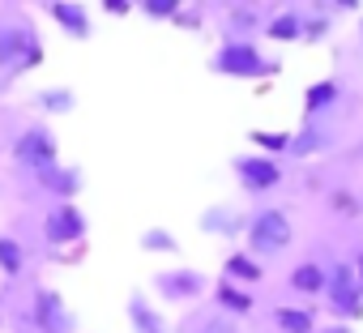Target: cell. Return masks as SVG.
Here are the masks:
<instances>
[{
  "label": "cell",
  "mask_w": 363,
  "mask_h": 333,
  "mask_svg": "<svg viewBox=\"0 0 363 333\" xmlns=\"http://www.w3.org/2000/svg\"><path fill=\"white\" fill-rule=\"evenodd\" d=\"M35 103H39V111H48V115H69V111L77 107V94H73L69 86H43V90L35 94Z\"/></svg>",
  "instance_id": "cell-20"
},
{
  "label": "cell",
  "mask_w": 363,
  "mask_h": 333,
  "mask_svg": "<svg viewBox=\"0 0 363 333\" xmlns=\"http://www.w3.org/2000/svg\"><path fill=\"white\" fill-rule=\"evenodd\" d=\"M43 9H48V18H52L69 39H77V43L90 39L94 26H90V9H86V5H73V0H52V5H43Z\"/></svg>",
  "instance_id": "cell-14"
},
{
  "label": "cell",
  "mask_w": 363,
  "mask_h": 333,
  "mask_svg": "<svg viewBox=\"0 0 363 333\" xmlns=\"http://www.w3.org/2000/svg\"><path fill=\"white\" fill-rule=\"evenodd\" d=\"M210 290H214V303H218V312H223V316H231V320H244V316H252V312H257V295H252L248 286H240V282H227V278H218Z\"/></svg>",
  "instance_id": "cell-12"
},
{
  "label": "cell",
  "mask_w": 363,
  "mask_h": 333,
  "mask_svg": "<svg viewBox=\"0 0 363 333\" xmlns=\"http://www.w3.org/2000/svg\"><path fill=\"white\" fill-rule=\"evenodd\" d=\"M329 205H337V214H342V218H359V210H363V205H359L354 197H346V193H333V197H329Z\"/></svg>",
  "instance_id": "cell-26"
},
{
  "label": "cell",
  "mask_w": 363,
  "mask_h": 333,
  "mask_svg": "<svg viewBox=\"0 0 363 333\" xmlns=\"http://www.w3.org/2000/svg\"><path fill=\"white\" fill-rule=\"evenodd\" d=\"M325 282H329V265H320V261H299L286 273V290L303 295V299H325Z\"/></svg>",
  "instance_id": "cell-13"
},
{
  "label": "cell",
  "mask_w": 363,
  "mask_h": 333,
  "mask_svg": "<svg viewBox=\"0 0 363 333\" xmlns=\"http://www.w3.org/2000/svg\"><path fill=\"white\" fill-rule=\"evenodd\" d=\"M133 5H124V0H107V13H128Z\"/></svg>",
  "instance_id": "cell-29"
},
{
  "label": "cell",
  "mask_w": 363,
  "mask_h": 333,
  "mask_svg": "<svg viewBox=\"0 0 363 333\" xmlns=\"http://www.w3.org/2000/svg\"><path fill=\"white\" fill-rule=\"evenodd\" d=\"M141 248L145 252H179V239L167 227H145L141 231Z\"/></svg>",
  "instance_id": "cell-23"
},
{
  "label": "cell",
  "mask_w": 363,
  "mask_h": 333,
  "mask_svg": "<svg viewBox=\"0 0 363 333\" xmlns=\"http://www.w3.org/2000/svg\"><path fill=\"white\" fill-rule=\"evenodd\" d=\"M223 278H227V282H240V286H257V282L265 278V261H257L252 252L235 248V252L223 256Z\"/></svg>",
  "instance_id": "cell-18"
},
{
  "label": "cell",
  "mask_w": 363,
  "mask_h": 333,
  "mask_svg": "<svg viewBox=\"0 0 363 333\" xmlns=\"http://www.w3.org/2000/svg\"><path fill=\"white\" fill-rule=\"evenodd\" d=\"M350 265H354V278H359V286H363V248H354V256H350Z\"/></svg>",
  "instance_id": "cell-28"
},
{
  "label": "cell",
  "mask_w": 363,
  "mask_h": 333,
  "mask_svg": "<svg viewBox=\"0 0 363 333\" xmlns=\"http://www.w3.org/2000/svg\"><path fill=\"white\" fill-rule=\"evenodd\" d=\"M316 333H350V324H337V320H329V329H316Z\"/></svg>",
  "instance_id": "cell-30"
},
{
  "label": "cell",
  "mask_w": 363,
  "mask_h": 333,
  "mask_svg": "<svg viewBox=\"0 0 363 333\" xmlns=\"http://www.w3.org/2000/svg\"><path fill=\"white\" fill-rule=\"evenodd\" d=\"M141 13L154 22H175L179 18V0H141Z\"/></svg>",
  "instance_id": "cell-25"
},
{
  "label": "cell",
  "mask_w": 363,
  "mask_h": 333,
  "mask_svg": "<svg viewBox=\"0 0 363 333\" xmlns=\"http://www.w3.org/2000/svg\"><path fill=\"white\" fill-rule=\"evenodd\" d=\"M206 333H235V320H231V316H223V312H214V316H210V324H206Z\"/></svg>",
  "instance_id": "cell-27"
},
{
  "label": "cell",
  "mask_w": 363,
  "mask_h": 333,
  "mask_svg": "<svg viewBox=\"0 0 363 333\" xmlns=\"http://www.w3.org/2000/svg\"><path fill=\"white\" fill-rule=\"evenodd\" d=\"M13 158L22 162V166H30V171H43V166H52V162H60V141H56V132L48 128V124H26L18 137H13Z\"/></svg>",
  "instance_id": "cell-6"
},
{
  "label": "cell",
  "mask_w": 363,
  "mask_h": 333,
  "mask_svg": "<svg viewBox=\"0 0 363 333\" xmlns=\"http://www.w3.org/2000/svg\"><path fill=\"white\" fill-rule=\"evenodd\" d=\"M154 290L167 303H193L210 290V278L201 269H162V273H154Z\"/></svg>",
  "instance_id": "cell-8"
},
{
  "label": "cell",
  "mask_w": 363,
  "mask_h": 333,
  "mask_svg": "<svg viewBox=\"0 0 363 333\" xmlns=\"http://www.w3.org/2000/svg\"><path fill=\"white\" fill-rule=\"evenodd\" d=\"M244 218H248V214H244ZM244 218H240L231 205H210V210L201 214V231H206V235H223V239H227V235H244Z\"/></svg>",
  "instance_id": "cell-19"
},
{
  "label": "cell",
  "mask_w": 363,
  "mask_h": 333,
  "mask_svg": "<svg viewBox=\"0 0 363 333\" xmlns=\"http://www.w3.org/2000/svg\"><path fill=\"white\" fill-rule=\"evenodd\" d=\"M269 320L278 333H316L320 329L316 307H308V303H278V307H269Z\"/></svg>",
  "instance_id": "cell-17"
},
{
  "label": "cell",
  "mask_w": 363,
  "mask_h": 333,
  "mask_svg": "<svg viewBox=\"0 0 363 333\" xmlns=\"http://www.w3.org/2000/svg\"><path fill=\"white\" fill-rule=\"evenodd\" d=\"M43 244H52V248H69V244H82L86 239V231H90V222H86V214L77 210V201H56L48 214H43Z\"/></svg>",
  "instance_id": "cell-7"
},
{
  "label": "cell",
  "mask_w": 363,
  "mask_h": 333,
  "mask_svg": "<svg viewBox=\"0 0 363 333\" xmlns=\"http://www.w3.org/2000/svg\"><path fill=\"white\" fill-rule=\"evenodd\" d=\"M43 60V43L35 26L18 13H0V69L5 73H26Z\"/></svg>",
  "instance_id": "cell-3"
},
{
  "label": "cell",
  "mask_w": 363,
  "mask_h": 333,
  "mask_svg": "<svg viewBox=\"0 0 363 333\" xmlns=\"http://www.w3.org/2000/svg\"><path fill=\"white\" fill-rule=\"evenodd\" d=\"M303 26H308V9L286 5V9H274L269 13V22L261 26V35L269 43H303Z\"/></svg>",
  "instance_id": "cell-11"
},
{
  "label": "cell",
  "mask_w": 363,
  "mask_h": 333,
  "mask_svg": "<svg viewBox=\"0 0 363 333\" xmlns=\"http://www.w3.org/2000/svg\"><path fill=\"white\" fill-rule=\"evenodd\" d=\"M329 145H333V132L320 128V124H308L303 132H295L291 154H295V158H308V154H320V149H329Z\"/></svg>",
  "instance_id": "cell-21"
},
{
  "label": "cell",
  "mask_w": 363,
  "mask_h": 333,
  "mask_svg": "<svg viewBox=\"0 0 363 333\" xmlns=\"http://www.w3.org/2000/svg\"><path fill=\"white\" fill-rule=\"evenodd\" d=\"M295 244V218L286 214V205H257L244 218V252H252L257 261H274Z\"/></svg>",
  "instance_id": "cell-1"
},
{
  "label": "cell",
  "mask_w": 363,
  "mask_h": 333,
  "mask_svg": "<svg viewBox=\"0 0 363 333\" xmlns=\"http://www.w3.org/2000/svg\"><path fill=\"white\" fill-rule=\"evenodd\" d=\"M252 141H257V154H291V141H295V132H252Z\"/></svg>",
  "instance_id": "cell-24"
},
{
  "label": "cell",
  "mask_w": 363,
  "mask_h": 333,
  "mask_svg": "<svg viewBox=\"0 0 363 333\" xmlns=\"http://www.w3.org/2000/svg\"><path fill=\"white\" fill-rule=\"evenodd\" d=\"M325 303H329V320H337V324H354V320H363V286H359L354 265H350L346 256L329 261Z\"/></svg>",
  "instance_id": "cell-4"
},
{
  "label": "cell",
  "mask_w": 363,
  "mask_h": 333,
  "mask_svg": "<svg viewBox=\"0 0 363 333\" xmlns=\"http://www.w3.org/2000/svg\"><path fill=\"white\" fill-rule=\"evenodd\" d=\"M35 184L52 197V205H56V201H73V197L86 188L82 166H65V162H52V166H43V171H35Z\"/></svg>",
  "instance_id": "cell-10"
},
{
  "label": "cell",
  "mask_w": 363,
  "mask_h": 333,
  "mask_svg": "<svg viewBox=\"0 0 363 333\" xmlns=\"http://www.w3.org/2000/svg\"><path fill=\"white\" fill-rule=\"evenodd\" d=\"M342 103V77H320V81H312L308 90H303V115L316 124L325 111H333Z\"/></svg>",
  "instance_id": "cell-15"
},
{
  "label": "cell",
  "mask_w": 363,
  "mask_h": 333,
  "mask_svg": "<svg viewBox=\"0 0 363 333\" xmlns=\"http://www.w3.org/2000/svg\"><path fill=\"white\" fill-rule=\"evenodd\" d=\"M26 269V252H22V244L13 239V235H0V273L5 278H18Z\"/></svg>",
  "instance_id": "cell-22"
},
{
  "label": "cell",
  "mask_w": 363,
  "mask_h": 333,
  "mask_svg": "<svg viewBox=\"0 0 363 333\" xmlns=\"http://www.w3.org/2000/svg\"><path fill=\"white\" fill-rule=\"evenodd\" d=\"M30 320L39 333H73V312L65 307V299L48 286L35 290V303H30Z\"/></svg>",
  "instance_id": "cell-9"
},
{
  "label": "cell",
  "mask_w": 363,
  "mask_h": 333,
  "mask_svg": "<svg viewBox=\"0 0 363 333\" xmlns=\"http://www.w3.org/2000/svg\"><path fill=\"white\" fill-rule=\"evenodd\" d=\"M124 316H128V324H133V333H171V324H167V316L141 295V290H133L128 295V303H124Z\"/></svg>",
  "instance_id": "cell-16"
},
{
  "label": "cell",
  "mask_w": 363,
  "mask_h": 333,
  "mask_svg": "<svg viewBox=\"0 0 363 333\" xmlns=\"http://www.w3.org/2000/svg\"><path fill=\"white\" fill-rule=\"evenodd\" d=\"M231 171H235L240 188L252 193V197H265V193L282 188V180H286V166L278 158H269V154H240L231 162Z\"/></svg>",
  "instance_id": "cell-5"
},
{
  "label": "cell",
  "mask_w": 363,
  "mask_h": 333,
  "mask_svg": "<svg viewBox=\"0 0 363 333\" xmlns=\"http://www.w3.org/2000/svg\"><path fill=\"white\" fill-rule=\"evenodd\" d=\"M210 73L235 77V81H252V77L278 73V60L269 52H261V43H252L248 35H223V43L210 52Z\"/></svg>",
  "instance_id": "cell-2"
}]
</instances>
